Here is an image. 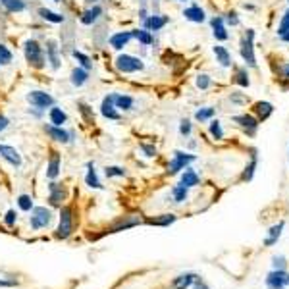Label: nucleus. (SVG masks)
<instances>
[{"label":"nucleus","instance_id":"nucleus-1","mask_svg":"<svg viewBox=\"0 0 289 289\" xmlns=\"http://www.w3.org/2000/svg\"><path fill=\"white\" fill-rule=\"evenodd\" d=\"M23 56H25V62L33 67V69H43V67H46L45 46L41 45L39 41H35V39H27L23 43Z\"/></svg>","mask_w":289,"mask_h":289},{"label":"nucleus","instance_id":"nucleus-2","mask_svg":"<svg viewBox=\"0 0 289 289\" xmlns=\"http://www.w3.org/2000/svg\"><path fill=\"white\" fill-rule=\"evenodd\" d=\"M116 69L120 73H137V71H143L145 69V64L141 58L137 56H131V54H120L114 62Z\"/></svg>","mask_w":289,"mask_h":289},{"label":"nucleus","instance_id":"nucleus-3","mask_svg":"<svg viewBox=\"0 0 289 289\" xmlns=\"http://www.w3.org/2000/svg\"><path fill=\"white\" fill-rule=\"evenodd\" d=\"M25 98L31 104V108H37V110H43V112H46V108H52L54 102H56L52 95H48L46 91H39V89L29 91L25 95Z\"/></svg>","mask_w":289,"mask_h":289},{"label":"nucleus","instance_id":"nucleus-4","mask_svg":"<svg viewBox=\"0 0 289 289\" xmlns=\"http://www.w3.org/2000/svg\"><path fill=\"white\" fill-rule=\"evenodd\" d=\"M241 56L243 60L251 67H257V58H255V31L253 29H247L245 37L241 39Z\"/></svg>","mask_w":289,"mask_h":289},{"label":"nucleus","instance_id":"nucleus-5","mask_svg":"<svg viewBox=\"0 0 289 289\" xmlns=\"http://www.w3.org/2000/svg\"><path fill=\"white\" fill-rule=\"evenodd\" d=\"M45 54H46V64L50 66L52 71H58L62 67V58H60V46L54 39H46L45 43Z\"/></svg>","mask_w":289,"mask_h":289},{"label":"nucleus","instance_id":"nucleus-6","mask_svg":"<svg viewBox=\"0 0 289 289\" xmlns=\"http://www.w3.org/2000/svg\"><path fill=\"white\" fill-rule=\"evenodd\" d=\"M195 160V156L193 155H187V153H181V151H176L174 153V160L168 164V174H178L179 170H185L187 168V164H191Z\"/></svg>","mask_w":289,"mask_h":289},{"label":"nucleus","instance_id":"nucleus-7","mask_svg":"<svg viewBox=\"0 0 289 289\" xmlns=\"http://www.w3.org/2000/svg\"><path fill=\"white\" fill-rule=\"evenodd\" d=\"M233 122L243 129L247 135H255L258 129V120L253 116V114H239V116H233Z\"/></svg>","mask_w":289,"mask_h":289},{"label":"nucleus","instance_id":"nucleus-8","mask_svg":"<svg viewBox=\"0 0 289 289\" xmlns=\"http://www.w3.org/2000/svg\"><path fill=\"white\" fill-rule=\"evenodd\" d=\"M52 220V214H50V210L45 208V206H37V208H33V216H31V227L33 229H41V227H45L48 225Z\"/></svg>","mask_w":289,"mask_h":289},{"label":"nucleus","instance_id":"nucleus-9","mask_svg":"<svg viewBox=\"0 0 289 289\" xmlns=\"http://www.w3.org/2000/svg\"><path fill=\"white\" fill-rule=\"evenodd\" d=\"M100 114H102L106 120H112V122H118V120L122 118L120 112L116 110V106H114V93L106 95V96L102 98V102H100Z\"/></svg>","mask_w":289,"mask_h":289},{"label":"nucleus","instance_id":"nucleus-10","mask_svg":"<svg viewBox=\"0 0 289 289\" xmlns=\"http://www.w3.org/2000/svg\"><path fill=\"white\" fill-rule=\"evenodd\" d=\"M45 131L52 141H58V143H64V145L69 143L71 137H73V133L66 131L64 128H60V126H52V124H45Z\"/></svg>","mask_w":289,"mask_h":289},{"label":"nucleus","instance_id":"nucleus-11","mask_svg":"<svg viewBox=\"0 0 289 289\" xmlns=\"http://www.w3.org/2000/svg\"><path fill=\"white\" fill-rule=\"evenodd\" d=\"M71 227H73V224H71V210L64 206L62 208V212H60V225H58V237H62V239H66L67 235L71 233Z\"/></svg>","mask_w":289,"mask_h":289},{"label":"nucleus","instance_id":"nucleus-12","mask_svg":"<svg viewBox=\"0 0 289 289\" xmlns=\"http://www.w3.org/2000/svg\"><path fill=\"white\" fill-rule=\"evenodd\" d=\"M168 22H170L168 16L153 14V16H149L147 20H143V29H147V31H160Z\"/></svg>","mask_w":289,"mask_h":289},{"label":"nucleus","instance_id":"nucleus-13","mask_svg":"<svg viewBox=\"0 0 289 289\" xmlns=\"http://www.w3.org/2000/svg\"><path fill=\"white\" fill-rule=\"evenodd\" d=\"M66 199V191L60 183H50L48 185V200L52 206H62V202Z\"/></svg>","mask_w":289,"mask_h":289},{"label":"nucleus","instance_id":"nucleus-14","mask_svg":"<svg viewBox=\"0 0 289 289\" xmlns=\"http://www.w3.org/2000/svg\"><path fill=\"white\" fill-rule=\"evenodd\" d=\"M89 69H85V67H81V66H77V67H73L71 69V75H69V83L73 85V87H83L87 81H89Z\"/></svg>","mask_w":289,"mask_h":289},{"label":"nucleus","instance_id":"nucleus-15","mask_svg":"<svg viewBox=\"0 0 289 289\" xmlns=\"http://www.w3.org/2000/svg\"><path fill=\"white\" fill-rule=\"evenodd\" d=\"M131 39H133L131 31H118V33H114L110 37V46L114 50H122V48H126V46L129 45Z\"/></svg>","mask_w":289,"mask_h":289},{"label":"nucleus","instance_id":"nucleus-16","mask_svg":"<svg viewBox=\"0 0 289 289\" xmlns=\"http://www.w3.org/2000/svg\"><path fill=\"white\" fill-rule=\"evenodd\" d=\"M102 16V6H98V4H93L89 6L83 14H81V18H79V22L83 23V25H93V23L98 22V18Z\"/></svg>","mask_w":289,"mask_h":289},{"label":"nucleus","instance_id":"nucleus-17","mask_svg":"<svg viewBox=\"0 0 289 289\" xmlns=\"http://www.w3.org/2000/svg\"><path fill=\"white\" fill-rule=\"evenodd\" d=\"M0 156L6 162H10L12 166H16V168L22 166V156H20V153L14 147H10V145H0Z\"/></svg>","mask_w":289,"mask_h":289},{"label":"nucleus","instance_id":"nucleus-18","mask_svg":"<svg viewBox=\"0 0 289 289\" xmlns=\"http://www.w3.org/2000/svg\"><path fill=\"white\" fill-rule=\"evenodd\" d=\"M210 25H212V33H214V39L216 41H227L229 39V33H227V29L224 25V18H220V16L212 18Z\"/></svg>","mask_w":289,"mask_h":289},{"label":"nucleus","instance_id":"nucleus-19","mask_svg":"<svg viewBox=\"0 0 289 289\" xmlns=\"http://www.w3.org/2000/svg\"><path fill=\"white\" fill-rule=\"evenodd\" d=\"M183 18H185L187 22H193V23H202L204 20H206L204 10H202L200 6H197V4L185 8V10H183Z\"/></svg>","mask_w":289,"mask_h":289},{"label":"nucleus","instance_id":"nucleus-20","mask_svg":"<svg viewBox=\"0 0 289 289\" xmlns=\"http://www.w3.org/2000/svg\"><path fill=\"white\" fill-rule=\"evenodd\" d=\"M114 106H116V110H124V112L133 110V106H135L133 96H129V95H120V93H114Z\"/></svg>","mask_w":289,"mask_h":289},{"label":"nucleus","instance_id":"nucleus-21","mask_svg":"<svg viewBox=\"0 0 289 289\" xmlns=\"http://www.w3.org/2000/svg\"><path fill=\"white\" fill-rule=\"evenodd\" d=\"M266 284L270 289H284V286L288 284V274L284 270H278V272H272L266 278Z\"/></svg>","mask_w":289,"mask_h":289},{"label":"nucleus","instance_id":"nucleus-22","mask_svg":"<svg viewBox=\"0 0 289 289\" xmlns=\"http://www.w3.org/2000/svg\"><path fill=\"white\" fill-rule=\"evenodd\" d=\"M48 120H50L52 126H60V128H62V126L67 122V114L62 110L60 106L54 104L52 108H48Z\"/></svg>","mask_w":289,"mask_h":289},{"label":"nucleus","instance_id":"nucleus-23","mask_svg":"<svg viewBox=\"0 0 289 289\" xmlns=\"http://www.w3.org/2000/svg\"><path fill=\"white\" fill-rule=\"evenodd\" d=\"M253 110H255V118L258 120V122H264L266 118L272 116V112H274V106L270 104V102H255V106H253Z\"/></svg>","mask_w":289,"mask_h":289},{"label":"nucleus","instance_id":"nucleus-24","mask_svg":"<svg viewBox=\"0 0 289 289\" xmlns=\"http://www.w3.org/2000/svg\"><path fill=\"white\" fill-rule=\"evenodd\" d=\"M37 14L41 16V20H45L48 23H64L66 22V18L62 16V14H58V12H52V10H48V8H39L37 10Z\"/></svg>","mask_w":289,"mask_h":289},{"label":"nucleus","instance_id":"nucleus-25","mask_svg":"<svg viewBox=\"0 0 289 289\" xmlns=\"http://www.w3.org/2000/svg\"><path fill=\"white\" fill-rule=\"evenodd\" d=\"M58 174H60V155L58 153H52L50 160H48V166H46V178L54 179L58 178Z\"/></svg>","mask_w":289,"mask_h":289},{"label":"nucleus","instance_id":"nucleus-26","mask_svg":"<svg viewBox=\"0 0 289 289\" xmlns=\"http://www.w3.org/2000/svg\"><path fill=\"white\" fill-rule=\"evenodd\" d=\"M131 35H133V39H137L139 43L143 46H151L153 45V33L151 31H147V29H131Z\"/></svg>","mask_w":289,"mask_h":289},{"label":"nucleus","instance_id":"nucleus-27","mask_svg":"<svg viewBox=\"0 0 289 289\" xmlns=\"http://www.w3.org/2000/svg\"><path fill=\"white\" fill-rule=\"evenodd\" d=\"M214 56H216V62H220V66H231V54L227 52L225 46H214Z\"/></svg>","mask_w":289,"mask_h":289},{"label":"nucleus","instance_id":"nucleus-28","mask_svg":"<svg viewBox=\"0 0 289 289\" xmlns=\"http://www.w3.org/2000/svg\"><path fill=\"white\" fill-rule=\"evenodd\" d=\"M193 282H197V276H193V274H185V276H178L176 280H174V284H172V288L174 289H185L189 288Z\"/></svg>","mask_w":289,"mask_h":289},{"label":"nucleus","instance_id":"nucleus-29","mask_svg":"<svg viewBox=\"0 0 289 289\" xmlns=\"http://www.w3.org/2000/svg\"><path fill=\"white\" fill-rule=\"evenodd\" d=\"M181 183H183L185 187H195V185H199V176L195 174V170L185 168V172H183V176H181Z\"/></svg>","mask_w":289,"mask_h":289},{"label":"nucleus","instance_id":"nucleus-30","mask_svg":"<svg viewBox=\"0 0 289 289\" xmlns=\"http://www.w3.org/2000/svg\"><path fill=\"white\" fill-rule=\"evenodd\" d=\"M233 83H235V85H239V87H249L251 79H249V73H247V69H245V67H237V69H235Z\"/></svg>","mask_w":289,"mask_h":289},{"label":"nucleus","instance_id":"nucleus-31","mask_svg":"<svg viewBox=\"0 0 289 289\" xmlns=\"http://www.w3.org/2000/svg\"><path fill=\"white\" fill-rule=\"evenodd\" d=\"M71 56L77 60V64L81 67H85V69H93V62H91V58L87 56V54H83L81 50H71Z\"/></svg>","mask_w":289,"mask_h":289},{"label":"nucleus","instance_id":"nucleus-32","mask_svg":"<svg viewBox=\"0 0 289 289\" xmlns=\"http://www.w3.org/2000/svg\"><path fill=\"white\" fill-rule=\"evenodd\" d=\"M4 8H6L10 14H20V12H23V10L27 8V4H25V0H8V2L4 4Z\"/></svg>","mask_w":289,"mask_h":289},{"label":"nucleus","instance_id":"nucleus-33","mask_svg":"<svg viewBox=\"0 0 289 289\" xmlns=\"http://www.w3.org/2000/svg\"><path fill=\"white\" fill-rule=\"evenodd\" d=\"M85 183L89 185V187H95V189H100L102 185H100V181H98V176H96V170H95V166L89 164V170H87V176H85Z\"/></svg>","mask_w":289,"mask_h":289},{"label":"nucleus","instance_id":"nucleus-34","mask_svg":"<svg viewBox=\"0 0 289 289\" xmlns=\"http://www.w3.org/2000/svg\"><path fill=\"white\" fill-rule=\"evenodd\" d=\"M12 60H14L12 50H10L6 45H2V43H0V66H10V64H12Z\"/></svg>","mask_w":289,"mask_h":289},{"label":"nucleus","instance_id":"nucleus-35","mask_svg":"<svg viewBox=\"0 0 289 289\" xmlns=\"http://www.w3.org/2000/svg\"><path fill=\"white\" fill-rule=\"evenodd\" d=\"M174 220H176L174 214H162L160 218H149L147 224H151V225H170Z\"/></svg>","mask_w":289,"mask_h":289},{"label":"nucleus","instance_id":"nucleus-36","mask_svg":"<svg viewBox=\"0 0 289 289\" xmlns=\"http://www.w3.org/2000/svg\"><path fill=\"white\" fill-rule=\"evenodd\" d=\"M282 229H284V222H280L278 225H274L272 229H270V237H268L264 243L270 247V245H274L278 239H280V235H282Z\"/></svg>","mask_w":289,"mask_h":289},{"label":"nucleus","instance_id":"nucleus-37","mask_svg":"<svg viewBox=\"0 0 289 289\" xmlns=\"http://www.w3.org/2000/svg\"><path fill=\"white\" fill-rule=\"evenodd\" d=\"M172 195H174V200H176V202H183V200L187 199V187H185L183 183H179V185L174 187Z\"/></svg>","mask_w":289,"mask_h":289},{"label":"nucleus","instance_id":"nucleus-38","mask_svg":"<svg viewBox=\"0 0 289 289\" xmlns=\"http://www.w3.org/2000/svg\"><path fill=\"white\" fill-rule=\"evenodd\" d=\"M214 114H216L214 108H200V110L195 112V120H197V122H206V120H210Z\"/></svg>","mask_w":289,"mask_h":289},{"label":"nucleus","instance_id":"nucleus-39","mask_svg":"<svg viewBox=\"0 0 289 289\" xmlns=\"http://www.w3.org/2000/svg\"><path fill=\"white\" fill-rule=\"evenodd\" d=\"M255 168H257V153L253 151V156H251V164L245 168V174L241 176V179H251L253 174H255Z\"/></svg>","mask_w":289,"mask_h":289},{"label":"nucleus","instance_id":"nucleus-40","mask_svg":"<svg viewBox=\"0 0 289 289\" xmlns=\"http://www.w3.org/2000/svg\"><path fill=\"white\" fill-rule=\"evenodd\" d=\"M104 174H106V178H124L126 176V170L120 168V166H108L104 170Z\"/></svg>","mask_w":289,"mask_h":289},{"label":"nucleus","instance_id":"nucleus-41","mask_svg":"<svg viewBox=\"0 0 289 289\" xmlns=\"http://www.w3.org/2000/svg\"><path fill=\"white\" fill-rule=\"evenodd\" d=\"M197 87H199L200 91H206L210 85H212V79H210V75H206V73H200V75H197Z\"/></svg>","mask_w":289,"mask_h":289},{"label":"nucleus","instance_id":"nucleus-42","mask_svg":"<svg viewBox=\"0 0 289 289\" xmlns=\"http://www.w3.org/2000/svg\"><path fill=\"white\" fill-rule=\"evenodd\" d=\"M210 133H212V137H214L216 141L224 139L222 126H220V122H218V120H216V122H210Z\"/></svg>","mask_w":289,"mask_h":289},{"label":"nucleus","instance_id":"nucleus-43","mask_svg":"<svg viewBox=\"0 0 289 289\" xmlns=\"http://www.w3.org/2000/svg\"><path fill=\"white\" fill-rule=\"evenodd\" d=\"M79 106V112H81V116L87 120V122H93L95 120V114H93V108H91L89 104H85V102H79L77 104Z\"/></svg>","mask_w":289,"mask_h":289},{"label":"nucleus","instance_id":"nucleus-44","mask_svg":"<svg viewBox=\"0 0 289 289\" xmlns=\"http://www.w3.org/2000/svg\"><path fill=\"white\" fill-rule=\"evenodd\" d=\"M18 204H20V208L25 210V212L33 208V200H31L29 195H20V197H18Z\"/></svg>","mask_w":289,"mask_h":289},{"label":"nucleus","instance_id":"nucleus-45","mask_svg":"<svg viewBox=\"0 0 289 289\" xmlns=\"http://www.w3.org/2000/svg\"><path fill=\"white\" fill-rule=\"evenodd\" d=\"M289 31V10L284 14V18H282V22H280V27H278V35L282 37V35H286Z\"/></svg>","mask_w":289,"mask_h":289},{"label":"nucleus","instance_id":"nucleus-46","mask_svg":"<svg viewBox=\"0 0 289 289\" xmlns=\"http://www.w3.org/2000/svg\"><path fill=\"white\" fill-rule=\"evenodd\" d=\"M179 133L185 135V137L191 133V122H189V120H183V122L179 124Z\"/></svg>","mask_w":289,"mask_h":289},{"label":"nucleus","instance_id":"nucleus-47","mask_svg":"<svg viewBox=\"0 0 289 289\" xmlns=\"http://www.w3.org/2000/svg\"><path fill=\"white\" fill-rule=\"evenodd\" d=\"M229 100H231V102H235V104H245L249 98H247V96H243V95H239V93H231Z\"/></svg>","mask_w":289,"mask_h":289},{"label":"nucleus","instance_id":"nucleus-48","mask_svg":"<svg viewBox=\"0 0 289 289\" xmlns=\"http://www.w3.org/2000/svg\"><path fill=\"white\" fill-rule=\"evenodd\" d=\"M141 151L147 156H156V147L155 145H141Z\"/></svg>","mask_w":289,"mask_h":289},{"label":"nucleus","instance_id":"nucleus-49","mask_svg":"<svg viewBox=\"0 0 289 289\" xmlns=\"http://www.w3.org/2000/svg\"><path fill=\"white\" fill-rule=\"evenodd\" d=\"M278 73H280V79H289V64H282Z\"/></svg>","mask_w":289,"mask_h":289},{"label":"nucleus","instance_id":"nucleus-50","mask_svg":"<svg viewBox=\"0 0 289 289\" xmlns=\"http://www.w3.org/2000/svg\"><path fill=\"white\" fill-rule=\"evenodd\" d=\"M16 218H18V214H16L14 210H8V212H6V224H8V225H14V224H16Z\"/></svg>","mask_w":289,"mask_h":289},{"label":"nucleus","instance_id":"nucleus-51","mask_svg":"<svg viewBox=\"0 0 289 289\" xmlns=\"http://www.w3.org/2000/svg\"><path fill=\"white\" fill-rule=\"evenodd\" d=\"M225 22L229 23V25H239V18H237V14H235V12H229V14H227V18H225Z\"/></svg>","mask_w":289,"mask_h":289},{"label":"nucleus","instance_id":"nucleus-52","mask_svg":"<svg viewBox=\"0 0 289 289\" xmlns=\"http://www.w3.org/2000/svg\"><path fill=\"white\" fill-rule=\"evenodd\" d=\"M8 124H10V120H8L4 114H0V133H2V131L8 128Z\"/></svg>","mask_w":289,"mask_h":289},{"label":"nucleus","instance_id":"nucleus-53","mask_svg":"<svg viewBox=\"0 0 289 289\" xmlns=\"http://www.w3.org/2000/svg\"><path fill=\"white\" fill-rule=\"evenodd\" d=\"M29 114H33V116H37V118H41L45 112L43 110H37V108H29Z\"/></svg>","mask_w":289,"mask_h":289},{"label":"nucleus","instance_id":"nucleus-54","mask_svg":"<svg viewBox=\"0 0 289 289\" xmlns=\"http://www.w3.org/2000/svg\"><path fill=\"white\" fill-rule=\"evenodd\" d=\"M12 286H16L14 282H6V280H0V288H12Z\"/></svg>","mask_w":289,"mask_h":289},{"label":"nucleus","instance_id":"nucleus-55","mask_svg":"<svg viewBox=\"0 0 289 289\" xmlns=\"http://www.w3.org/2000/svg\"><path fill=\"white\" fill-rule=\"evenodd\" d=\"M195 289H208V288H206L202 282H197V284H195Z\"/></svg>","mask_w":289,"mask_h":289},{"label":"nucleus","instance_id":"nucleus-56","mask_svg":"<svg viewBox=\"0 0 289 289\" xmlns=\"http://www.w3.org/2000/svg\"><path fill=\"white\" fill-rule=\"evenodd\" d=\"M87 6H93V4H98V0H85Z\"/></svg>","mask_w":289,"mask_h":289},{"label":"nucleus","instance_id":"nucleus-57","mask_svg":"<svg viewBox=\"0 0 289 289\" xmlns=\"http://www.w3.org/2000/svg\"><path fill=\"white\" fill-rule=\"evenodd\" d=\"M282 39H284L286 43H289V31H288V33H286V35H282Z\"/></svg>","mask_w":289,"mask_h":289},{"label":"nucleus","instance_id":"nucleus-58","mask_svg":"<svg viewBox=\"0 0 289 289\" xmlns=\"http://www.w3.org/2000/svg\"><path fill=\"white\" fill-rule=\"evenodd\" d=\"M6 2H8V0H0V4H2V6H4V4H6Z\"/></svg>","mask_w":289,"mask_h":289},{"label":"nucleus","instance_id":"nucleus-59","mask_svg":"<svg viewBox=\"0 0 289 289\" xmlns=\"http://www.w3.org/2000/svg\"><path fill=\"white\" fill-rule=\"evenodd\" d=\"M176 2H189V0H176Z\"/></svg>","mask_w":289,"mask_h":289},{"label":"nucleus","instance_id":"nucleus-60","mask_svg":"<svg viewBox=\"0 0 289 289\" xmlns=\"http://www.w3.org/2000/svg\"><path fill=\"white\" fill-rule=\"evenodd\" d=\"M50 2H62V0H50Z\"/></svg>","mask_w":289,"mask_h":289},{"label":"nucleus","instance_id":"nucleus-61","mask_svg":"<svg viewBox=\"0 0 289 289\" xmlns=\"http://www.w3.org/2000/svg\"><path fill=\"white\" fill-rule=\"evenodd\" d=\"M288 282H289V278H288Z\"/></svg>","mask_w":289,"mask_h":289}]
</instances>
